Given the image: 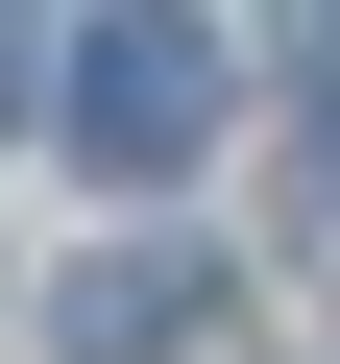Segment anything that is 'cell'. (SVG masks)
<instances>
[{"label":"cell","mask_w":340,"mask_h":364,"mask_svg":"<svg viewBox=\"0 0 340 364\" xmlns=\"http://www.w3.org/2000/svg\"><path fill=\"white\" fill-rule=\"evenodd\" d=\"M49 122L122 170V195H170L219 122H243V73H219V25H73V73H49Z\"/></svg>","instance_id":"cell-1"},{"label":"cell","mask_w":340,"mask_h":364,"mask_svg":"<svg viewBox=\"0 0 340 364\" xmlns=\"http://www.w3.org/2000/svg\"><path fill=\"white\" fill-rule=\"evenodd\" d=\"M195 316H219L195 243H97V267H73V364H195Z\"/></svg>","instance_id":"cell-2"},{"label":"cell","mask_w":340,"mask_h":364,"mask_svg":"<svg viewBox=\"0 0 340 364\" xmlns=\"http://www.w3.org/2000/svg\"><path fill=\"white\" fill-rule=\"evenodd\" d=\"M0 122H49V25H0Z\"/></svg>","instance_id":"cell-3"}]
</instances>
